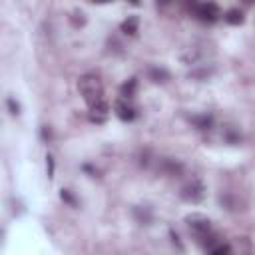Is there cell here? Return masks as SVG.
I'll list each match as a JSON object with an SVG mask.
<instances>
[{"label": "cell", "instance_id": "cell-1", "mask_svg": "<svg viewBox=\"0 0 255 255\" xmlns=\"http://www.w3.org/2000/svg\"><path fill=\"white\" fill-rule=\"evenodd\" d=\"M78 90L84 96L92 116H96V114L106 116L108 114V102L104 98V88H102V82H100V78H98L96 74H84V76H80Z\"/></svg>", "mask_w": 255, "mask_h": 255}, {"label": "cell", "instance_id": "cell-2", "mask_svg": "<svg viewBox=\"0 0 255 255\" xmlns=\"http://www.w3.org/2000/svg\"><path fill=\"white\" fill-rule=\"evenodd\" d=\"M186 223L190 227V232L197 237L199 243L203 245H208L210 249L217 243H213V235H212V221L206 217V215H201V213H191L186 217Z\"/></svg>", "mask_w": 255, "mask_h": 255}, {"label": "cell", "instance_id": "cell-3", "mask_svg": "<svg viewBox=\"0 0 255 255\" xmlns=\"http://www.w3.org/2000/svg\"><path fill=\"white\" fill-rule=\"evenodd\" d=\"M206 195V186L199 180H190L182 190H180V197L188 203H199Z\"/></svg>", "mask_w": 255, "mask_h": 255}, {"label": "cell", "instance_id": "cell-4", "mask_svg": "<svg viewBox=\"0 0 255 255\" xmlns=\"http://www.w3.org/2000/svg\"><path fill=\"white\" fill-rule=\"evenodd\" d=\"M193 10L197 14V18L201 22H215L219 16V8L213 2H206V4H193Z\"/></svg>", "mask_w": 255, "mask_h": 255}, {"label": "cell", "instance_id": "cell-5", "mask_svg": "<svg viewBox=\"0 0 255 255\" xmlns=\"http://www.w3.org/2000/svg\"><path fill=\"white\" fill-rule=\"evenodd\" d=\"M114 110H116V116L122 122H132L136 118V108L128 100H118L116 104H114Z\"/></svg>", "mask_w": 255, "mask_h": 255}, {"label": "cell", "instance_id": "cell-6", "mask_svg": "<svg viewBox=\"0 0 255 255\" xmlns=\"http://www.w3.org/2000/svg\"><path fill=\"white\" fill-rule=\"evenodd\" d=\"M122 32L128 34V36H136L138 34V28H140V20L138 16H128L124 22H122Z\"/></svg>", "mask_w": 255, "mask_h": 255}, {"label": "cell", "instance_id": "cell-7", "mask_svg": "<svg viewBox=\"0 0 255 255\" xmlns=\"http://www.w3.org/2000/svg\"><path fill=\"white\" fill-rule=\"evenodd\" d=\"M149 78L156 84H166L170 80V72L166 68H160V66H151L149 68Z\"/></svg>", "mask_w": 255, "mask_h": 255}, {"label": "cell", "instance_id": "cell-8", "mask_svg": "<svg viewBox=\"0 0 255 255\" xmlns=\"http://www.w3.org/2000/svg\"><path fill=\"white\" fill-rule=\"evenodd\" d=\"M134 217L138 219V223H142V225H149L151 219H154V213H151L149 208H142V206H138V208H134Z\"/></svg>", "mask_w": 255, "mask_h": 255}, {"label": "cell", "instance_id": "cell-9", "mask_svg": "<svg viewBox=\"0 0 255 255\" xmlns=\"http://www.w3.org/2000/svg\"><path fill=\"white\" fill-rule=\"evenodd\" d=\"M136 90H138V80L136 78H130L126 84L120 86V94H122V100H130L136 96Z\"/></svg>", "mask_w": 255, "mask_h": 255}, {"label": "cell", "instance_id": "cell-10", "mask_svg": "<svg viewBox=\"0 0 255 255\" xmlns=\"http://www.w3.org/2000/svg\"><path fill=\"white\" fill-rule=\"evenodd\" d=\"M162 170H164L166 173H170V175H180V173L184 171V166H182L180 162H177V160L166 158L164 164H162Z\"/></svg>", "mask_w": 255, "mask_h": 255}, {"label": "cell", "instance_id": "cell-11", "mask_svg": "<svg viewBox=\"0 0 255 255\" xmlns=\"http://www.w3.org/2000/svg\"><path fill=\"white\" fill-rule=\"evenodd\" d=\"M243 20H245V16L239 8H229L225 12V22L232 24V26H239V24H243Z\"/></svg>", "mask_w": 255, "mask_h": 255}, {"label": "cell", "instance_id": "cell-12", "mask_svg": "<svg viewBox=\"0 0 255 255\" xmlns=\"http://www.w3.org/2000/svg\"><path fill=\"white\" fill-rule=\"evenodd\" d=\"M191 122L199 128V130H210L212 124H213V118L212 116H195V118H191Z\"/></svg>", "mask_w": 255, "mask_h": 255}, {"label": "cell", "instance_id": "cell-13", "mask_svg": "<svg viewBox=\"0 0 255 255\" xmlns=\"http://www.w3.org/2000/svg\"><path fill=\"white\" fill-rule=\"evenodd\" d=\"M210 255H234V251H232V247L225 245V243H217V245H213L210 249Z\"/></svg>", "mask_w": 255, "mask_h": 255}, {"label": "cell", "instance_id": "cell-14", "mask_svg": "<svg viewBox=\"0 0 255 255\" xmlns=\"http://www.w3.org/2000/svg\"><path fill=\"white\" fill-rule=\"evenodd\" d=\"M70 20H72V24H74L76 28H78V26H84V24H86V14H84L82 10H74L72 16H70Z\"/></svg>", "mask_w": 255, "mask_h": 255}, {"label": "cell", "instance_id": "cell-15", "mask_svg": "<svg viewBox=\"0 0 255 255\" xmlns=\"http://www.w3.org/2000/svg\"><path fill=\"white\" fill-rule=\"evenodd\" d=\"M60 197H62V199H64L66 203H70V206H72V208H76V206H78V201H76V199H74V195H72V193H70L68 190H62V193H60Z\"/></svg>", "mask_w": 255, "mask_h": 255}, {"label": "cell", "instance_id": "cell-16", "mask_svg": "<svg viewBox=\"0 0 255 255\" xmlns=\"http://www.w3.org/2000/svg\"><path fill=\"white\" fill-rule=\"evenodd\" d=\"M6 104H8V110H10L12 116H18V114H20V106L14 102V98H8V100H6Z\"/></svg>", "mask_w": 255, "mask_h": 255}, {"label": "cell", "instance_id": "cell-17", "mask_svg": "<svg viewBox=\"0 0 255 255\" xmlns=\"http://www.w3.org/2000/svg\"><path fill=\"white\" fill-rule=\"evenodd\" d=\"M46 168H48V177L52 180V177H54V158L52 156L46 158Z\"/></svg>", "mask_w": 255, "mask_h": 255}]
</instances>
